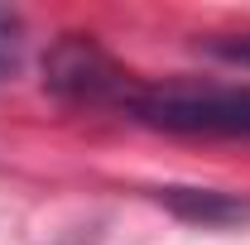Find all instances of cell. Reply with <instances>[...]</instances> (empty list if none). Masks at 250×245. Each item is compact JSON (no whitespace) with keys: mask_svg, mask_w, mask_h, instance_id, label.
I'll return each instance as SVG.
<instances>
[{"mask_svg":"<svg viewBox=\"0 0 250 245\" xmlns=\"http://www.w3.org/2000/svg\"><path fill=\"white\" fill-rule=\"evenodd\" d=\"M125 111L173 135H241L250 140V87L221 82H154L135 87Z\"/></svg>","mask_w":250,"mask_h":245,"instance_id":"6da1fadb","label":"cell"},{"mask_svg":"<svg viewBox=\"0 0 250 245\" xmlns=\"http://www.w3.org/2000/svg\"><path fill=\"white\" fill-rule=\"evenodd\" d=\"M43 77H48V87L58 96L87 101V106H106L111 101V106L125 111V101L135 92L130 72H121L116 58H106L92 39H62L48 53V62H43Z\"/></svg>","mask_w":250,"mask_h":245,"instance_id":"7a4b0ae2","label":"cell"},{"mask_svg":"<svg viewBox=\"0 0 250 245\" xmlns=\"http://www.w3.org/2000/svg\"><path fill=\"white\" fill-rule=\"evenodd\" d=\"M173 207L183 216H197V221H241L250 216L246 202H231V197H221V192H173Z\"/></svg>","mask_w":250,"mask_h":245,"instance_id":"3957f363","label":"cell"},{"mask_svg":"<svg viewBox=\"0 0 250 245\" xmlns=\"http://www.w3.org/2000/svg\"><path fill=\"white\" fill-rule=\"evenodd\" d=\"M217 53H221V58H231V62H246V67H250V34H246V39H236V43H217Z\"/></svg>","mask_w":250,"mask_h":245,"instance_id":"277c9868","label":"cell"}]
</instances>
